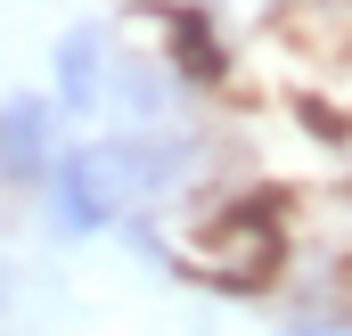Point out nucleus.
<instances>
[{
    "label": "nucleus",
    "instance_id": "nucleus-1",
    "mask_svg": "<svg viewBox=\"0 0 352 336\" xmlns=\"http://www.w3.org/2000/svg\"><path fill=\"white\" fill-rule=\"evenodd\" d=\"M90 123L98 132H164V123H188V83H180L148 41H115Z\"/></svg>",
    "mask_w": 352,
    "mask_h": 336
},
{
    "label": "nucleus",
    "instance_id": "nucleus-4",
    "mask_svg": "<svg viewBox=\"0 0 352 336\" xmlns=\"http://www.w3.org/2000/svg\"><path fill=\"white\" fill-rule=\"evenodd\" d=\"M156 33L164 41H148L164 66H173L188 90H213L230 74V50H221V25H213V8H197V0H180V8H156Z\"/></svg>",
    "mask_w": 352,
    "mask_h": 336
},
{
    "label": "nucleus",
    "instance_id": "nucleus-2",
    "mask_svg": "<svg viewBox=\"0 0 352 336\" xmlns=\"http://www.w3.org/2000/svg\"><path fill=\"white\" fill-rule=\"evenodd\" d=\"M66 107L50 98V90H0V189H16V197H33L50 165L66 156Z\"/></svg>",
    "mask_w": 352,
    "mask_h": 336
},
{
    "label": "nucleus",
    "instance_id": "nucleus-5",
    "mask_svg": "<svg viewBox=\"0 0 352 336\" xmlns=\"http://www.w3.org/2000/svg\"><path fill=\"white\" fill-rule=\"evenodd\" d=\"M8 304H16V262L0 254V320H8Z\"/></svg>",
    "mask_w": 352,
    "mask_h": 336
},
{
    "label": "nucleus",
    "instance_id": "nucleus-3",
    "mask_svg": "<svg viewBox=\"0 0 352 336\" xmlns=\"http://www.w3.org/2000/svg\"><path fill=\"white\" fill-rule=\"evenodd\" d=\"M115 41H123V33L98 25V17H82V25L58 33V50H50V98L66 107V123H90V115H98V83H107Z\"/></svg>",
    "mask_w": 352,
    "mask_h": 336
},
{
    "label": "nucleus",
    "instance_id": "nucleus-6",
    "mask_svg": "<svg viewBox=\"0 0 352 336\" xmlns=\"http://www.w3.org/2000/svg\"><path fill=\"white\" fill-rule=\"evenodd\" d=\"M197 8H230V0H197Z\"/></svg>",
    "mask_w": 352,
    "mask_h": 336
}]
</instances>
